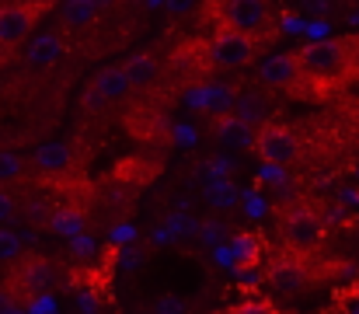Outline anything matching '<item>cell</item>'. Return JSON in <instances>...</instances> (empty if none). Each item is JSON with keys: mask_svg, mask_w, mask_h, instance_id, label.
<instances>
[{"mask_svg": "<svg viewBox=\"0 0 359 314\" xmlns=\"http://www.w3.org/2000/svg\"><path fill=\"white\" fill-rule=\"evenodd\" d=\"M293 56H297L300 74H307L314 81H332L346 67V46L335 42V39H314Z\"/></svg>", "mask_w": 359, "mask_h": 314, "instance_id": "6da1fadb", "label": "cell"}, {"mask_svg": "<svg viewBox=\"0 0 359 314\" xmlns=\"http://www.w3.org/2000/svg\"><path fill=\"white\" fill-rule=\"evenodd\" d=\"M279 230H283V241L293 251H314L325 241V220L311 207H290L283 213Z\"/></svg>", "mask_w": 359, "mask_h": 314, "instance_id": "7a4b0ae2", "label": "cell"}, {"mask_svg": "<svg viewBox=\"0 0 359 314\" xmlns=\"http://www.w3.org/2000/svg\"><path fill=\"white\" fill-rule=\"evenodd\" d=\"M49 287H56V269H53V262L42 259V255H32V259H25V262L18 266L11 297H14L18 304H32V301L46 297Z\"/></svg>", "mask_w": 359, "mask_h": 314, "instance_id": "3957f363", "label": "cell"}, {"mask_svg": "<svg viewBox=\"0 0 359 314\" xmlns=\"http://www.w3.org/2000/svg\"><path fill=\"white\" fill-rule=\"evenodd\" d=\"M255 150H258V157L265 161V164H272V168H286L293 157H297V133L290 129V126H283V122H265L258 133H255V143H251Z\"/></svg>", "mask_w": 359, "mask_h": 314, "instance_id": "277c9868", "label": "cell"}, {"mask_svg": "<svg viewBox=\"0 0 359 314\" xmlns=\"http://www.w3.org/2000/svg\"><path fill=\"white\" fill-rule=\"evenodd\" d=\"M255 53H258L255 35L231 32V28L217 32V39H213V46H210V60L220 63V67H248V63L255 60Z\"/></svg>", "mask_w": 359, "mask_h": 314, "instance_id": "5b68a950", "label": "cell"}, {"mask_svg": "<svg viewBox=\"0 0 359 314\" xmlns=\"http://www.w3.org/2000/svg\"><path fill=\"white\" fill-rule=\"evenodd\" d=\"M269 18V0H220V21L231 32H258Z\"/></svg>", "mask_w": 359, "mask_h": 314, "instance_id": "8992f818", "label": "cell"}, {"mask_svg": "<svg viewBox=\"0 0 359 314\" xmlns=\"http://www.w3.org/2000/svg\"><path fill=\"white\" fill-rule=\"evenodd\" d=\"M35 28V11L21 7V4H7L0 7V46L11 49V46H21Z\"/></svg>", "mask_w": 359, "mask_h": 314, "instance_id": "52a82bcc", "label": "cell"}, {"mask_svg": "<svg viewBox=\"0 0 359 314\" xmlns=\"http://www.w3.org/2000/svg\"><path fill=\"white\" fill-rule=\"evenodd\" d=\"M307 283H311V276H307V269H304L300 259L283 255V259H276V262L269 266V287L279 290V294H297V290H304Z\"/></svg>", "mask_w": 359, "mask_h": 314, "instance_id": "ba28073f", "label": "cell"}, {"mask_svg": "<svg viewBox=\"0 0 359 314\" xmlns=\"http://www.w3.org/2000/svg\"><path fill=\"white\" fill-rule=\"evenodd\" d=\"M213 136H217V143L227 147V150H251V143H255V126H248L234 112H224V115H217Z\"/></svg>", "mask_w": 359, "mask_h": 314, "instance_id": "9c48e42d", "label": "cell"}, {"mask_svg": "<svg viewBox=\"0 0 359 314\" xmlns=\"http://www.w3.org/2000/svg\"><path fill=\"white\" fill-rule=\"evenodd\" d=\"M258 77L269 84V88H297L300 81V67H297V56L290 53H279V56H269L262 67H258Z\"/></svg>", "mask_w": 359, "mask_h": 314, "instance_id": "30bf717a", "label": "cell"}, {"mask_svg": "<svg viewBox=\"0 0 359 314\" xmlns=\"http://www.w3.org/2000/svg\"><path fill=\"white\" fill-rule=\"evenodd\" d=\"M91 88L105 98V102H116V98H126L133 88H129V81H126V74H122L119 63H112V67H105V70H98L95 74V81H91Z\"/></svg>", "mask_w": 359, "mask_h": 314, "instance_id": "8fae6325", "label": "cell"}, {"mask_svg": "<svg viewBox=\"0 0 359 314\" xmlns=\"http://www.w3.org/2000/svg\"><path fill=\"white\" fill-rule=\"evenodd\" d=\"M119 67H122V74H126V81H129V88H147V84H154V77H157V70H161V63H157L150 53H136V56H129Z\"/></svg>", "mask_w": 359, "mask_h": 314, "instance_id": "7c38bea8", "label": "cell"}, {"mask_svg": "<svg viewBox=\"0 0 359 314\" xmlns=\"http://www.w3.org/2000/svg\"><path fill=\"white\" fill-rule=\"evenodd\" d=\"M63 56V42L60 35H35L28 46V63L32 67H53Z\"/></svg>", "mask_w": 359, "mask_h": 314, "instance_id": "4fadbf2b", "label": "cell"}, {"mask_svg": "<svg viewBox=\"0 0 359 314\" xmlns=\"http://www.w3.org/2000/svg\"><path fill=\"white\" fill-rule=\"evenodd\" d=\"M35 168H42V171H63V168H70V147L67 143H42L35 150Z\"/></svg>", "mask_w": 359, "mask_h": 314, "instance_id": "5bb4252c", "label": "cell"}, {"mask_svg": "<svg viewBox=\"0 0 359 314\" xmlns=\"http://www.w3.org/2000/svg\"><path fill=\"white\" fill-rule=\"evenodd\" d=\"M49 230H56V234H63V237H77V234H84V213L81 209H53L49 213Z\"/></svg>", "mask_w": 359, "mask_h": 314, "instance_id": "9a60e30c", "label": "cell"}, {"mask_svg": "<svg viewBox=\"0 0 359 314\" xmlns=\"http://www.w3.org/2000/svg\"><path fill=\"white\" fill-rule=\"evenodd\" d=\"M238 185L231 182V178H213L210 185H206V199H210V207L213 209H231L238 207Z\"/></svg>", "mask_w": 359, "mask_h": 314, "instance_id": "2e32d148", "label": "cell"}, {"mask_svg": "<svg viewBox=\"0 0 359 314\" xmlns=\"http://www.w3.org/2000/svg\"><path fill=\"white\" fill-rule=\"evenodd\" d=\"M234 102H238L234 115H238V119H244L248 126H255V122H262V119L269 115V105H265V98H262V95H255V91H241V98H234Z\"/></svg>", "mask_w": 359, "mask_h": 314, "instance_id": "e0dca14e", "label": "cell"}, {"mask_svg": "<svg viewBox=\"0 0 359 314\" xmlns=\"http://www.w3.org/2000/svg\"><path fill=\"white\" fill-rule=\"evenodd\" d=\"M98 14V0H67L63 4V21L67 25H88L91 18Z\"/></svg>", "mask_w": 359, "mask_h": 314, "instance_id": "ac0fdd59", "label": "cell"}, {"mask_svg": "<svg viewBox=\"0 0 359 314\" xmlns=\"http://www.w3.org/2000/svg\"><path fill=\"white\" fill-rule=\"evenodd\" d=\"M21 175H25V157L14 150H0V189L21 182Z\"/></svg>", "mask_w": 359, "mask_h": 314, "instance_id": "d6986e66", "label": "cell"}, {"mask_svg": "<svg viewBox=\"0 0 359 314\" xmlns=\"http://www.w3.org/2000/svg\"><path fill=\"white\" fill-rule=\"evenodd\" d=\"M199 105H206V108H217V115H224V112H231L234 95H231V88H224V84H213V88H206V95L199 98Z\"/></svg>", "mask_w": 359, "mask_h": 314, "instance_id": "ffe728a7", "label": "cell"}, {"mask_svg": "<svg viewBox=\"0 0 359 314\" xmlns=\"http://www.w3.org/2000/svg\"><path fill=\"white\" fill-rule=\"evenodd\" d=\"M21 255V237L14 230H0V262H14Z\"/></svg>", "mask_w": 359, "mask_h": 314, "instance_id": "44dd1931", "label": "cell"}, {"mask_svg": "<svg viewBox=\"0 0 359 314\" xmlns=\"http://www.w3.org/2000/svg\"><path fill=\"white\" fill-rule=\"evenodd\" d=\"M168 230H171L175 237H182V234H185V237H192V234H199V220H192V216H182V213H178V216H168Z\"/></svg>", "mask_w": 359, "mask_h": 314, "instance_id": "7402d4cb", "label": "cell"}, {"mask_svg": "<svg viewBox=\"0 0 359 314\" xmlns=\"http://www.w3.org/2000/svg\"><path fill=\"white\" fill-rule=\"evenodd\" d=\"M154 314H189V308H185V301H178V297H161V301L154 304Z\"/></svg>", "mask_w": 359, "mask_h": 314, "instance_id": "603a6c76", "label": "cell"}, {"mask_svg": "<svg viewBox=\"0 0 359 314\" xmlns=\"http://www.w3.org/2000/svg\"><path fill=\"white\" fill-rule=\"evenodd\" d=\"M231 314H279L272 304H262V301H248V304H238Z\"/></svg>", "mask_w": 359, "mask_h": 314, "instance_id": "cb8c5ba5", "label": "cell"}, {"mask_svg": "<svg viewBox=\"0 0 359 314\" xmlns=\"http://www.w3.org/2000/svg\"><path fill=\"white\" fill-rule=\"evenodd\" d=\"M105 105H109V102H105V98H102L95 88H88V91H84V108H88V112H102Z\"/></svg>", "mask_w": 359, "mask_h": 314, "instance_id": "d4e9b609", "label": "cell"}, {"mask_svg": "<svg viewBox=\"0 0 359 314\" xmlns=\"http://www.w3.org/2000/svg\"><path fill=\"white\" fill-rule=\"evenodd\" d=\"M199 230H203V241H220V230H224V223H217V220H210V223H199Z\"/></svg>", "mask_w": 359, "mask_h": 314, "instance_id": "484cf974", "label": "cell"}, {"mask_svg": "<svg viewBox=\"0 0 359 314\" xmlns=\"http://www.w3.org/2000/svg\"><path fill=\"white\" fill-rule=\"evenodd\" d=\"M14 216V199L7 189H0V220H11Z\"/></svg>", "mask_w": 359, "mask_h": 314, "instance_id": "4316f807", "label": "cell"}, {"mask_svg": "<svg viewBox=\"0 0 359 314\" xmlns=\"http://www.w3.org/2000/svg\"><path fill=\"white\" fill-rule=\"evenodd\" d=\"M164 7H168L171 14H189V11L196 7V0H164Z\"/></svg>", "mask_w": 359, "mask_h": 314, "instance_id": "83f0119b", "label": "cell"}, {"mask_svg": "<svg viewBox=\"0 0 359 314\" xmlns=\"http://www.w3.org/2000/svg\"><path fill=\"white\" fill-rule=\"evenodd\" d=\"M18 311V301L11 297V290H0V314H14Z\"/></svg>", "mask_w": 359, "mask_h": 314, "instance_id": "f1b7e54d", "label": "cell"}, {"mask_svg": "<svg viewBox=\"0 0 359 314\" xmlns=\"http://www.w3.org/2000/svg\"><path fill=\"white\" fill-rule=\"evenodd\" d=\"M140 259H143L140 251H129V248L122 251V266H126V269H136V266H140Z\"/></svg>", "mask_w": 359, "mask_h": 314, "instance_id": "f546056e", "label": "cell"}, {"mask_svg": "<svg viewBox=\"0 0 359 314\" xmlns=\"http://www.w3.org/2000/svg\"><path fill=\"white\" fill-rule=\"evenodd\" d=\"M133 234H136V230H133L129 223H119V227H116V234H112V241H133Z\"/></svg>", "mask_w": 359, "mask_h": 314, "instance_id": "4dcf8cb0", "label": "cell"}, {"mask_svg": "<svg viewBox=\"0 0 359 314\" xmlns=\"http://www.w3.org/2000/svg\"><path fill=\"white\" fill-rule=\"evenodd\" d=\"M304 7H307L311 14H321V11L328 7V0H304Z\"/></svg>", "mask_w": 359, "mask_h": 314, "instance_id": "1f68e13d", "label": "cell"}]
</instances>
